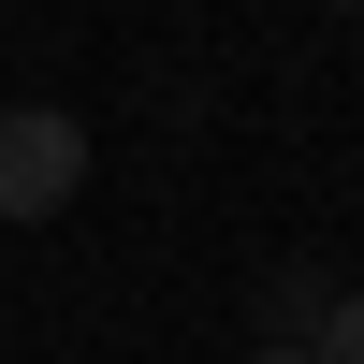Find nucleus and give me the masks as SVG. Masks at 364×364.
Returning <instances> with one entry per match:
<instances>
[{"mask_svg":"<svg viewBox=\"0 0 364 364\" xmlns=\"http://www.w3.org/2000/svg\"><path fill=\"white\" fill-rule=\"evenodd\" d=\"M87 190V117L73 102H0V219H58Z\"/></svg>","mask_w":364,"mask_h":364,"instance_id":"nucleus-1","label":"nucleus"},{"mask_svg":"<svg viewBox=\"0 0 364 364\" xmlns=\"http://www.w3.org/2000/svg\"><path fill=\"white\" fill-rule=\"evenodd\" d=\"M321 321H336V277H262V350H321Z\"/></svg>","mask_w":364,"mask_h":364,"instance_id":"nucleus-2","label":"nucleus"},{"mask_svg":"<svg viewBox=\"0 0 364 364\" xmlns=\"http://www.w3.org/2000/svg\"><path fill=\"white\" fill-rule=\"evenodd\" d=\"M321 364H364V291H336V321H321Z\"/></svg>","mask_w":364,"mask_h":364,"instance_id":"nucleus-3","label":"nucleus"},{"mask_svg":"<svg viewBox=\"0 0 364 364\" xmlns=\"http://www.w3.org/2000/svg\"><path fill=\"white\" fill-rule=\"evenodd\" d=\"M248 364H321V350H248Z\"/></svg>","mask_w":364,"mask_h":364,"instance_id":"nucleus-4","label":"nucleus"}]
</instances>
